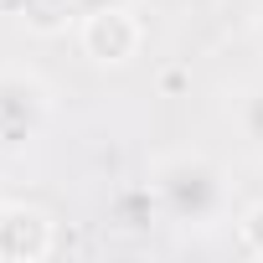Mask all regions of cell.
<instances>
[{
	"mask_svg": "<svg viewBox=\"0 0 263 263\" xmlns=\"http://www.w3.org/2000/svg\"><path fill=\"white\" fill-rule=\"evenodd\" d=\"M150 191L176 227H212L227 217V176L217 160H206L196 150L160 155L150 165Z\"/></svg>",
	"mask_w": 263,
	"mask_h": 263,
	"instance_id": "1",
	"label": "cell"
},
{
	"mask_svg": "<svg viewBox=\"0 0 263 263\" xmlns=\"http://www.w3.org/2000/svg\"><path fill=\"white\" fill-rule=\"evenodd\" d=\"M52 124V88L31 67H0V150H26Z\"/></svg>",
	"mask_w": 263,
	"mask_h": 263,
	"instance_id": "2",
	"label": "cell"
},
{
	"mask_svg": "<svg viewBox=\"0 0 263 263\" xmlns=\"http://www.w3.org/2000/svg\"><path fill=\"white\" fill-rule=\"evenodd\" d=\"M78 21H83L78 26L83 52L93 62H103V67H124L145 42V26H140L135 11H98V16H78Z\"/></svg>",
	"mask_w": 263,
	"mask_h": 263,
	"instance_id": "3",
	"label": "cell"
},
{
	"mask_svg": "<svg viewBox=\"0 0 263 263\" xmlns=\"http://www.w3.org/2000/svg\"><path fill=\"white\" fill-rule=\"evenodd\" d=\"M52 253V217L42 206L0 201V258L6 263H31Z\"/></svg>",
	"mask_w": 263,
	"mask_h": 263,
	"instance_id": "4",
	"label": "cell"
},
{
	"mask_svg": "<svg viewBox=\"0 0 263 263\" xmlns=\"http://www.w3.org/2000/svg\"><path fill=\"white\" fill-rule=\"evenodd\" d=\"M237 129H242L248 150L263 155V83H253V88L237 93Z\"/></svg>",
	"mask_w": 263,
	"mask_h": 263,
	"instance_id": "5",
	"label": "cell"
},
{
	"mask_svg": "<svg viewBox=\"0 0 263 263\" xmlns=\"http://www.w3.org/2000/svg\"><path fill=\"white\" fill-rule=\"evenodd\" d=\"M237 237H242V248H248L253 258H263V201H253V206L237 217Z\"/></svg>",
	"mask_w": 263,
	"mask_h": 263,
	"instance_id": "6",
	"label": "cell"
},
{
	"mask_svg": "<svg viewBox=\"0 0 263 263\" xmlns=\"http://www.w3.org/2000/svg\"><path fill=\"white\" fill-rule=\"evenodd\" d=\"M72 16H98V11H135V0H67Z\"/></svg>",
	"mask_w": 263,
	"mask_h": 263,
	"instance_id": "7",
	"label": "cell"
},
{
	"mask_svg": "<svg viewBox=\"0 0 263 263\" xmlns=\"http://www.w3.org/2000/svg\"><path fill=\"white\" fill-rule=\"evenodd\" d=\"M0 6H11V11H21V6H26V0H0Z\"/></svg>",
	"mask_w": 263,
	"mask_h": 263,
	"instance_id": "8",
	"label": "cell"
}]
</instances>
